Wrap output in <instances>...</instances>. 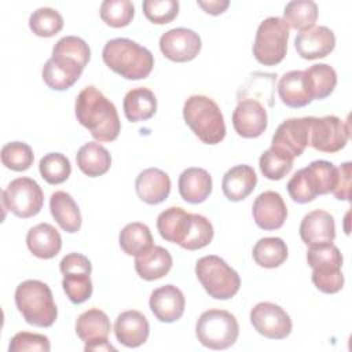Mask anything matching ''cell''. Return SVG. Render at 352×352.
<instances>
[{
  "label": "cell",
  "instance_id": "d4e9b609",
  "mask_svg": "<svg viewBox=\"0 0 352 352\" xmlns=\"http://www.w3.org/2000/svg\"><path fill=\"white\" fill-rule=\"evenodd\" d=\"M179 194L192 205L206 201L212 192V176L202 168H187L179 176Z\"/></svg>",
  "mask_w": 352,
  "mask_h": 352
},
{
  "label": "cell",
  "instance_id": "d590c367",
  "mask_svg": "<svg viewBox=\"0 0 352 352\" xmlns=\"http://www.w3.org/2000/svg\"><path fill=\"white\" fill-rule=\"evenodd\" d=\"M120 248L128 256H138L153 246V235L150 228L140 221L126 224L118 235Z\"/></svg>",
  "mask_w": 352,
  "mask_h": 352
},
{
  "label": "cell",
  "instance_id": "f6af8a7d",
  "mask_svg": "<svg viewBox=\"0 0 352 352\" xmlns=\"http://www.w3.org/2000/svg\"><path fill=\"white\" fill-rule=\"evenodd\" d=\"M307 168L315 177L319 195L333 192L338 180V169L334 166V164L324 160H318L311 162Z\"/></svg>",
  "mask_w": 352,
  "mask_h": 352
},
{
  "label": "cell",
  "instance_id": "bcb514c9",
  "mask_svg": "<svg viewBox=\"0 0 352 352\" xmlns=\"http://www.w3.org/2000/svg\"><path fill=\"white\" fill-rule=\"evenodd\" d=\"M51 349V344L48 337L44 334L19 331L16 333L8 345L10 352H23V351H40L48 352Z\"/></svg>",
  "mask_w": 352,
  "mask_h": 352
},
{
  "label": "cell",
  "instance_id": "4316f807",
  "mask_svg": "<svg viewBox=\"0 0 352 352\" xmlns=\"http://www.w3.org/2000/svg\"><path fill=\"white\" fill-rule=\"evenodd\" d=\"M50 210L58 226L69 232L74 234L81 228V213L77 202L66 191H55L50 197Z\"/></svg>",
  "mask_w": 352,
  "mask_h": 352
},
{
  "label": "cell",
  "instance_id": "f546056e",
  "mask_svg": "<svg viewBox=\"0 0 352 352\" xmlns=\"http://www.w3.org/2000/svg\"><path fill=\"white\" fill-rule=\"evenodd\" d=\"M110 330L111 324L109 316L98 308L82 312L76 320V334L85 344L106 341Z\"/></svg>",
  "mask_w": 352,
  "mask_h": 352
},
{
  "label": "cell",
  "instance_id": "ab89813d",
  "mask_svg": "<svg viewBox=\"0 0 352 352\" xmlns=\"http://www.w3.org/2000/svg\"><path fill=\"white\" fill-rule=\"evenodd\" d=\"M33 150L23 142H10L1 147V162L7 169L23 172L33 165Z\"/></svg>",
  "mask_w": 352,
  "mask_h": 352
},
{
  "label": "cell",
  "instance_id": "836d02e7",
  "mask_svg": "<svg viewBox=\"0 0 352 352\" xmlns=\"http://www.w3.org/2000/svg\"><path fill=\"white\" fill-rule=\"evenodd\" d=\"M287 246L279 236H265L253 246V260L263 268H276L287 258Z\"/></svg>",
  "mask_w": 352,
  "mask_h": 352
},
{
  "label": "cell",
  "instance_id": "1f68e13d",
  "mask_svg": "<svg viewBox=\"0 0 352 352\" xmlns=\"http://www.w3.org/2000/svg\"><path fill=\"white\" fill-rule=\"evenodd\" d=\"M302 72L305 89L312 100H320L333 94L337 85V73L330 65L316 63Z\"/></svg>",
  "mask_w": 352,
  "mask_h": 352
},
{
  "label": "cell",
  "instance_id": "f1b7e54d",
  "mask_svg": "<svg viewBox=\"0 0 352 352\" xmlns=\"http://www.w3.org/2000/svg\"><path fill=\"white\" fill-rule=\"evenodd\" d=\"M122 109L128 121H147L157 111V98L154 92L146 87L132 88L124 96Z\"/></svg>",
  "mask_w": 352,
  "mask_h": 352
},
{
  "label": "cell",
  "instance_id": "d6986e66",
  "mask_svg": "<svg viewBox=\"0 0 352 352\" xmlns=\"http://www.w3.org/2000/svg\"><path fill=\"white\" fill-rule=\"evenodd\" d=\"M300 236L308 248L333 243L336 238L334 217L322 209L307 213L300 224Z\"/></svg>",
  "mask_w": 352,
  "mask_h": 352
},
{
  "label": "cell",
  "instance_id": "e0dca14e",
  "mask_svg": "<svg viewBox=\"0 0 352 352\" xmlns=\"http://www.w3.org/2000/svg\"><path fill=\"white\" fill-rule=\"evenodd\" d=\"M252 214L258 228L274 231L283 226L287 217V208L279 192L268 190L257 195L252 206Z\"/></svg>",
  "mask_w": 352,
  "mask_h": 352
},
{
  "label": "cell",
  "instance_id": "9a60e30c",
  "mask_svg": "<svg viewBox=\"0 0 352 352\" xmlns=\"http://www.w3.org/2000/svg\"><path fill=\"white\" fill-rule=\"evenodd\" d=\"M201 37L191 29L175 28L160 37V50L162 55L177 63L190 62L201 52Z\"/></svg>",
  "mask_w": 352,
  "mask_h": 352
},
{
  "label": "cell",
  "instance_id": "74e56055",
  "mask_svg": "<svg viewBox=\"0 0 352 352\" xmlns=\"http://www.w3.org/2000/svg\"><path fill=\"white\" fill-rule=\"evenodd\" d=\"M38 170L48 184H60L69 179L72 165L66 155L60 153H48L40 160Z\"/></svg>",
  "mask_w": 352,
  "mask_h": 352
},
{
  "label": "cell",
  "instance_id": "3957f363",
  "mask_svg": "<svg viewBox=\"0 0 352 352\" xmlns=\"http://www.w3.org/2000/svg\"><path fill=\"white\" fill-rule=\"evenodd\" d=\"M106 66L126 80H142L150 76L154 56L150 50L125 37L109 40L102 51Z\"/></svg>",
  "mask_w": 352,
  "mask_h": 352
},
{
  "label": "cell",
  "instance_id": "60d3db41",
  "mask_svg": "<svg viewBox=\"0 0 352 352\" xmlns=\"http://www.w3.org/2000/svg\"><path fill=\"white\" fill-rule=\"evenodd\" d=\"M214 235L212 223L202 214L191 213V224L186 239L180 245L186 250H198L208 246Z\"/></svg>",
  "mask_w": 352,
  "mask_h": 352
},
{
  "label": "cell",
  "instance_id": "8992f818",
  "mask_svg": "<svg viewBox=\"0 0 352 352\" xmlns=\"http://www.w3.org/2000/svg\"><path fill=\"white\" fill-rule=\"evenodd\" d=\"M307 263L312 268L311 278L318 290L334 294L344 287V275L341 272L342 254L336 245L327 243L308 248Z\"/></svg>",
  "mask_w": 352,
  "mask_h": 352
},
{
  "label": "cell",
  "instance_id": "30bf717a",
  "mask_svg": "<svg viewBox=\"0 0 352 352\" xmlns=\"http://www.w3.org/2000/svg\"><path fill=\"white\" fill-rule=\"evenodd\" d=\"M3 209H8L19 219L36 216L44 204V192L30 177H16L1 192Z\"/></svg>",
  "mask_w": 352,
  "mask_h": 352
},
{
  "label": "cell",
  "instance_id": "5bb4252c",
  "mask_svg": "<svg viewBox=\"0 0 352 352\" xmlns=\"http://www.w3.org/2000/svg\"><path fill=\"white\" fill-rule=\"evenodd\" d=\"M250 323L254 330L270 340H283L292 333V319L279 305L263 301L250 311Z\"/></svg>",
  "mask_w": 352,
  "mask_h": 352
},
{
  "label": "cell",
  "instance_id": "ac0fdd59",
  "mask_svg": "<svg viewBox=\"0 0 352 352\" xmlns=\"http://www.w3.org/2000/svg\"><path fill=\"white\" fill-rule=\"evenodd\" d=\"M148 305L153 315L161 323H173L183 316L186 298L183 292L175 285H164L153 290Z\"/></svg>",
  "mask_w": 352,
  "mask_h": 352
},
{
  "label": "cell",
  "instance_id": "44dd1931",
  "mask_svg": "<svg viewBox=\"0 0 352 352\" xmlns=\"http://www.w3.org/2000/svg\"><path fill=\"white\" fill-rule=\"evenodd\" d=\"M114 334L120 344L128 348L143 345L150 334L147 318L136 309L121 312L114 323Z\"/></svg>",
  "mask_w": 352,
  "mask_h": 352
},
{
  "label": "cell",
  "instance_id": "ffe728a7",
  "mask_svg": "<svg viewBox=\"0 0 352 352\" xmlns=\"http://www.w3.org/2000/svg\"><path fill=\"white\" fill-rule=\"evenodd\" d=\"M336 47V36L327 26H314L294 38V48L302 59L314 60L327 56Z\"/></svg>",
  "mask_w": 352,
  "mask_h": 352
},
{
  "label": "cell",
  "instance_id": "ba28073f",
  "mask_svg": "<svg viewBox=\"0 0 352 352\" xmlns=\"http://www.w3.org/2000/svg\"><path fill=\"white\" fill-rule=\"evenodd\" d=\"M198 341L209 349H227L239 336L236 318L224 309H208L201 314L195 324Z\"/></svg>",
  "mask_w": 352,
  "mask_h": 352
},
{
  "label": "cell",
  "instance_id": "d6a6232c",
  "mask_svg": "<svg viewBox=\"0 0 352 352\" xmlns=\"http://www.w3.org/2000/svg\"><path fill=\"white\" fill-rule=\"evenodd\" d=\"M278 95L283 104L293 109L304 107L312 102L305 89L302 70H290L285 73L278 82Z\"/></svg>",
  "mask_w": 352,
  "mask_h": 352
},
{
  "label": "cell",
  "instance_id": "83f0119b",
  "mask_svg": "<svg viewBox=\"0 0 352 352\" xmlns=\"http://www.w3.org/2000/svg\"><path fill=\"white\" fill-rule=\"evenodd\" d=\"M191 224V213H187L179 206H170L161 212L157 217V230L160 235L179 246L187 236Z\"/></svg>",
  "mask_w": 352,
  "mask_h": 352
},
{
  "label": "cell",
  "instance_id": "4dcf8cb0",
  "mask_svg": "<svg viewBox=\"0 0 352 352\" xmlns=\"http://www.w3.org/2000/svg\"><path fill=\"white\" fill-rule=\"evenodd\" d=\"M76 162L80 170L88 177H99L110 169L111 155L102 144L88 142L78 148Z\"/></svg>",
  "mask_w": 352,
  "mask_h": 352
},
{
  "label": "cell",
  "instance_id": "277c9868",
  "mask_svg": "<svg viewBox=\"0 0 352 352\" xmlns=\"http://www.w3.org/2000/svg\"><path fill=\"white\" fill-rule=\"evenodd\" d=\"M15 305L26 323L50 327L58 318V308L50 286L37 279H28L15 289Z\"/></svg>",
  "mask_w": 352,
  "mask_h": 352
},
{
  "label": "cell",
  "instance_id": "484cf974",
  "mask_svg": "<svg viewBox=\"0 0 352 352\" xmlns=\"http://www.w3.org/2000/svg\"><path fill=\"white\" fill-rule=\"evenodd\" d=\"M173 260L170 253L162 248L153 245L147 250L135 256V270L144 280H157L165 276L172 268Z\"/></svg>",
  "mask_w": 352,
  "mask_h": 352
},
{
  "label": "cell",
  "instance_id": "8d00e7d4",
  "mask_svg": "<svg viewBox=\"0 0 352 352\" xmlns=\"http://www.w3.org/2000/svg\"><path fill=\"white\" fill-rule=\"evenodd\" d=\"M29 28L38 37H52L62 30L63 18L51 7H40L30 14Z\"/></svg>",
  "mask_w": 352,
  "mask_h": 352
},
{
  "label": "cell",
  "instance_id": "8fae6325",
  "mask_svg": "<svg viewBox=\"0 0 352 352\" xmlns=\"http://www.w3.org/2000/svg\"><path fill=\"white\" fill-rule=\"evenodd\" d=\"M59 270L63 275L62 287L73 304H82L92 296V264L81 253H69L60 263Z\"/></svg>",
  "mask_w": 352,
  "mask_h": 352
},
{
  "label": "cell",
  "instance_id": "6da1fadb",
  "mask_svg": "<svg viewBox=\"0 0 352 352\" xmlns=\"http://www.w3.org/2000/svg\"><path fill=\"white\" fill-rule=\"evenodd\" d=\"M91 58L89 45L77 36H65L52 48V56L41 70L43 81L54 91H65L77 82Z\"/></svg>",
  "mask_w": 352,
  "mask_h": 352
},
{
  "label": "cell",
  "instance_id": "f35d334b",
  "mask_svg": "<svg viewBox=\"0 0 352 352\" xmlns=\"http://www.w3.org/2000/svg\"><path fill=\"white\" fill-rule=\"evenodd\" d=\"M287 192L290 198L297 204L312 202L318 194V186L311 170L305 166L297 170L287 182Z\"/></svg>",
  "mask_w": 352,
  "mask_h": 352
},
{
  "label": "cell",
  "instance_id": "52a82bcc",
  "mask_svg": "<svg viewBox=\"0 0 352 352\" xmlns=\"http://www.w3.org/2000/svg\"><path fill=\"white\" fill-rule=\"evenodd\" d=\"M195 275L205 292L214 300H228L241 287L238 272L214 254L198 258L195 263Z\"/></svg>",
  "mask_w": 352,
  "mask_h": 352
},
{
  "label": "cell",
  "instance_id": "7402d4cb",
  "mask_svg": "<svg viewBox=\"0 0 352 352\" xmlns=\"http://www.w3.org/2000/svg\"><path fill=\"white\" fill-rule=\"evenodd\" d=\"M135 190L143 202L148 205H158L169 197L170 179L168 173L158 168H147L138 175L135 180Z\"/></svg>",
  "mask_w": 352,
  "mask_h": 352
},
{
  "label": "cell",
  "instance_id": "603a6c76",
  "mask_svg": "<svg viewBox=\"0 0 352 352\" xmlns=\"http://www.w3.org/2000/svg\"><path fill=\"white\" fill-rule=\"evenodd\" d=\"M26 245L33 256L43 260H50L60 252L62 236L54 226L40 223L28 231Z\"/></svg>",
  "mask_w": 352,
  "mask_h": 352
},
{
  "label": "cell",
  "instance_id": "c3c4849f",
  "mask_svg": "<svg viewBox=\"0 0 352 352\" xmlns=\"http://www.w3.org/2000/svg\"><path fill=\"white\" fill-rule=\"evenodd\" d=\"M197 4L208 14L210 15H220L223 14L228 6H230V1L228 0H209V1H201L198 0Z\"/></svg>",
  "mask_w": 352,
  "mask_h": 352
},
{
  "label": "cell",
  "instance_id": "cb8c5ba5",
  "mask_svg": "<svg viewBox=\"0 0 352 352\" xmlns=\"http://www.w3.org/2000/svg\"><path fill=\"white\" fill-rule=\"evenodd\" d=\"M257 184V176L250 165H235L228 169L221 180V188L227 199L232 202L243 201Z\"/></svg>",
  "mask_w": 352,
  "mask_h": 352
},
{
  "label": "cell",
  "instance_id": "5b68a950",
  "mask_svg": "<svg viewBox=\"0 0 352 352\" xmlns=\"http://www.w3.org/2000/svg\"><path fill=\"white\" fill-rule=\"evenodd\" d=\"M183 118L205 144H217L226 138V122L217 103L205 95H191L183 106Z\"/></svg>",
  "mask_w": 352,
  "mask_h": 352
},
{
  "label": "cell",
  "instance_id": "7a4b0ae2",
  "mask_svg": "<svg viewBox=\"0 0 352 352\" xmlns=\"http://www.w3.org/2000/svg\"><path fill=\"white\" fill-rule=\"evenodd\" d=\"M77 121L98 142H113L118 138L121 122L114 103L96 87H85L74 103Z\"/></svg>",
  "mask_w": 352,
  "mask_h": 352
},
{
  "label": "cell",
  "instance_id": "681fc988",
  "mask_svg": "<svg viewBox=\"0 0 352 352\" xmlns=\"http://www.w3.org/2000/svg\"><path fill=\"white\" fill-rule=\"evenodd\" d=\"M84 351H116V348L109 342V340L106 341H96V342H89L84 345Z\"/></svg>",
  "mask_w": 352,
  "mask_h": 352
},
{
  "label": "cell",
  "instance_id": "4fadbf2b",
  "mask_svg": "<svg viewBox=\"0 0 352 352\" xmlns=\"http://www.w3.org/2000/svg\"><path fill=\"white\" fill-rule=\"evenodd\" d=\"M311 117L287 118L275 131L271 148L292 160L300 157L309 146Z\"/></svg>",
  "mask_w": 352,
  "mask_h": 352
},
{
  "label": "cell",
  "instance_id": "7c38bea8",
  "mask_svg": "<svg viewBox=\"0 0 352 352\" xmlns=\"http://www.w3.org/2000/svg\"><path fill=\"white\" fill-rule=\"evenodd\" d=\"M349 139V122L337 116L311 117L309 146L322 153H337L342 150Z\"/></svg>",
  "mask_w": 352,
  "mask_h": 352
},
{
  "label": "cell",
  "instance_id": "ee69618b",
  "mask_svg": "<svg viewBox=\"0 0 352 352\" xmlns=\"http://www.w3.org/2000/svg\"><path fill=\"white\" fill-rule=\"evenodd\" d=\"M144 16L155 25L172 22L179 14L177 0H144L142 4Z\"/></svg>",
  "mask_w": 352,
  "mask_h": 352
},
{
  "label": "cell",
  "instance_id": "7dc6e473",
  "mask_svg": "<svg viewBox=\"0 0 352 352\" xmlns=\"http://www.w3.org/2000/svg\"><path fill=\"white\" fill-rule=\"evenodd\" d=\"M338 169L337 186L333 190V195L338 201H349L351 198V162H342Z\"/></svg>",
  "mask_w": 352,
  "mask_h": 352
},
{
  "label": "cell",
  "instance_id": "7bdbcfd3",
  "mask_svg": "<svg viewBox=\"0 0 352 352\" xmlns=\"http://www.w3.org/2000/svg\"><path fill=\"white\" fill-rule=\"evenodd\" d=\"M258 166L268 180H280L292 170L293 160L270 147L260 155Z\"/></svg>",
  "mask_w": 352,
  "mask_h": 352
},
{
  "label": "cell",
  "instance_id": "9c48e42d",
  "mask_svg": "<svg viewBox=\"0 0 352 352\" xmlns=\"http://www.w3.org/2000/svg\"><path fill=\"white\" fill-rule=\"evenodd\" d=\"M289 26L279 16L265 18L257 28L253 55L256 60L264 66H275L280 63L287 51Z\"/></svg>",
  "mask_w": 352,
  "mask_h": 352
},
{
  "label": "cell",
  "instance_id": "b9f144b4",
  "mask_svg": "<svg viewBox=\"0 0 352 352\" xmlns=\"http://www.w3.org/2000/svg\"><path fill=\"white\" fill-rule=\"evenodd\" d=\"M135 7L129 0H104L100 4V18L111 28H124L132 22Z\"/></svg>",
  "mask_w": 352,
  "mask_h": 352
},
{
  "label": "cell",
  "instance_id": "2e32d148",
  "mask_svg": "<svg viewBox=\"0 0 352 352\" xmlns=\"http://www.w3.org/2000/svg\"><path fill=\"white\" fill-rule=\"evenodd\" d=\"M268 117L265 107L256 99H238L232 113V126L235 132L245 139H254L267 129Z\"/></svg>",
  "mask_w": 352,
  "mask_h": 352
},
{
  "label": "cell",
  "instance_id": "e575fe53",
  "mask_svg": "<svg viewBox=\"0 0 352 352\" xmlns=\"http://www.w3.org/2000/svg\"><path fill=\"white\" fill-rule=\"evenodd\" d=\"M318 6L312 0H293L285 6L283 21L294 30L305 32L314 28L318 19Z\"/></svg>",
  "mask_w": 352,
  "mask_h": 352
}]
</instances>
